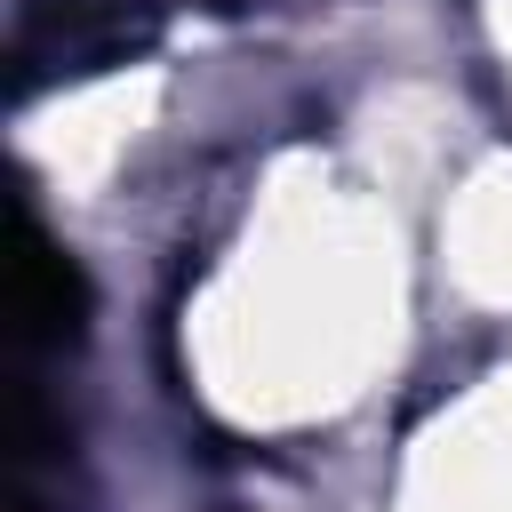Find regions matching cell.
Wrapping results in <instances>:
<instances>
[{"instance_id":"cell-1","label":"cell","mask_w":512,"mask_h":512,"mask_svg":"<svg viewBox=\"0 0 512 512\" xmlns=\"http://www.w3.org/2000/svg\"><path fill=\"white\" fill-rule=\"evenodd\" d=\"M160 40V8L152 0H24L16 16V96H40L48 80H88L112 72L128 56H144Z\"/></svg>"},{"instance_id":"cell-2","label":"cell","mask_w":512,"mask_h":512,"mask_svg":"<svg viewBox=\"0 0 512 512\" xmlns=\"http://www.w3.org/2000/svg\"><path fill=\"white\" fill-rule=\"evenodd\" d=\"M80 328H88V272L16 200V216H8V336H16V352H64V344H80Z\"/></svg>"}]
</instances>
